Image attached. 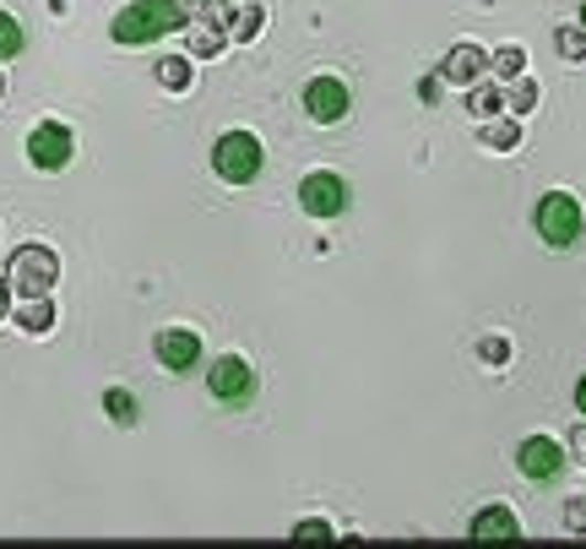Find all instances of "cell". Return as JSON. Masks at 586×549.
<instances>
[{"label": "cell", "instance_id": "17", "mask_svg": "<svg viewBox=\"0 0 586 549\" xmlns=\"http://www.w3.org/2000/svg\"><path fill=\"white\" fill-rule=\"evenodd\" d=\"M104 409H109V419H120V424H130V419H136V398H130V392H120V387H115V392H109V398H104Z\"/></svg>", "mask_w": 586, "mask_h": 549}, {"label": "cell", "instance_id": "2", "mask_svg": "<svg viewBox=\"0 0 586 549\" xmlns=\"http://www.w3.org/2000/svg\"><path fill=\"white\" fill-rule=\"evenodd\" d=\"M185 22L191 17H185L180 0H136V6H126L115 17V44H152L158 33H174Z\"/></svg>", "mask_w": 586, "mask_h": 549}, {"label": "cell", "instance_id": "14", "mask_svg": "<svg viewBox=\"0 0 586 549\" xmlns=\"http://www.w3.org/2000/svg\"><path fill=\"white\" fill-rule=\"evenodd\" d=\"M22 44H28V39H22V28H17V17H6V11H0V61H11V55H22Z\"/></svg>", "mask_w": 586, "mask_h": 549}, {"label": "cell", "instance_id": "15", "mask_svg": "<svg viewBox=\"0 0 586 549\" xmlns=\"http://www.w3.org/2000/svg\"><path fill=\"white\" fill-rule=\"evenodd\" d=\"M55 327V310L44 305V299H33L28 310H22V332H50Z\"/></svg>", "mask_w": 586, "mask_h": 549}, {"label": "cell", "instance_id": "20", "mask_svg": "<svg viewBox=\"0 0 586 549\" xmlns=\"http://www.w3.org/2000/svg\"><path fill=\"white\" fill-rule=\"evenodd\" d=\"M532 104H537V82H516V87H511V109H516V115H526Z\"/></svg>", "mask_w": 586, "mask_h": 549}, {"label": "cell", "instance_id": "10", "mask_svg": "<svg viewBox=\"0 0 586 549\" xmlns=\"http://www.w3.org/2000/svg\"><path fill=\"white\" fill-rule=\"evenodd\" d=\"M158 365L163 370H174V376H185L201 365V338L185 332V327H169V332H158Z\"/></svg>", "mask_w": 586, "mask_h": 549}, {"label": "cell", "instance_id": "7", "mask_svg": "<svg viewBox=\"0 0 586 549\" xmlns=\"http://www.w3.org/2000/svg\"><path fill=\"white\" fill-rule=\"evenodd\" d=\"M71 152H76V137H71V126L61 120H44V126H33V137H28V158H33V169H44V175H55L71 163Z\"/></svg>", "mask_w": 586, "mask_h": 549}, {"label": "cell", "instance_id": "19", "mask_svg": "<svg viewBox=\"0 0 586 549\" xmlns=\"http://www.w3.org/2000/svg\"><path fill=\"white\" fill-rule=\"evenodd\" d=\"M521 61H526V50H521V44H505V50L494 55V71H500V76H521Z\"/></svg>", "mask_w": 586, "mask_h": 549}, {"label": "cell", "instance_id": "16", "mask_svg": "<svg viewBox=\"0 0 586 549\" xmlns=\"http://www.w3.org/2000/svg\"><path fill=\"white\" fill-rule=\"evenodd\" d=\"M158 82H163V87H191V61H180V55L163 61V66H158Z\"/></svg>", "mask_w": 586, "mask_h": 549}, {"label": "cell", "instance_id": "26", "mask_svg": "<svg viewBox=\"0 0 586 549\" xmlns=\"http://www.w3.org/2000/svg\"><path fill=\"white\" fill-rule=\"evenodd\" d=\"M571 452H576V463H582V468H586V424H582V430H576V435H571Z\"/></svg>", "mask_w": 586, "mask_h": 549}, {"label": "cell", "instance_id": "27", "mask_svg": "<svg viewBox=\"0 0 586 549\" xmlns=\"http://www.w3.org/2000/svg\"><path fill=\"white\" fill-rule=\"evenodd\" d=\"M576 409H582V419H586V376L576 381Z\"/></svg>", "mask_w": 586, "mask_h": 549}, {"label": "cell", "instance_id": "29", "mask_svg": "<svg viewBox=\"0 0 586 549\" xmlns=\"http://www.w3.org/2000/svg\"><path fill=\"white\" fill-rule=\"evenodd\" d=\"M576 17H582V28H586V6H582V11H576Z\"/></svg>", "mask_w": 586, "mask_h": 549}, {"label": "cell", "instance_id": "5", "mask_svg": "<svg viewBox=\"0 0 586 549\" xmlns=\"http://www.w3.org/2000/svg\"><path fill=\"white\" fill-rule=\"evenodd\" d=\"M516 468H521V479L554 484L565 474V446H560L554 435H526L516 446Z\"/></svg>", "mask_w": 586, "mask_h": 549}, {"label": "cell", "instance_id": "1", "mask_svg": "<svg viewBox=\"0 0 586 549\" xmlns=\"http://www.w3.org/2000/svg\"><path fill=\"white\" fill-rule=\"evenodd\" d=\"M532 229H537V240H543L548 251H576L586 234V212L571 191H548V197L537 202V212H532Z\"/></svg>", "mask_w": 586, "mask_h": 549}, {"label": "cell", "instance_id": "21", "mask_svg": "<svg viewBox=\"0 0 586 549\" xmlns=\"http://www.w3.org/2000/svg\"><path fill=\"white\" fill-rule=\"evenodd\" d=\"M483 141H489L494 152H511V147H516V126H489V131H483Z\"/></svg>", "mask_w": 586, "mask_h": 549}, {"label": "cell", "instance_id": "24", "mask_svg": "<svg viewBox=\"0 0 586 549\" xmlns=\"http://www.w3.org/2000/svg\"><path fill=\"white\" fill-rule=\"evenodd\" d=\"M294 534H299L305 545H321V539H331V528H326V522H299Z\"/></svg>", "mask_w": 586, "mask_h": 549}, {"label": "cell", "instance_id": "4", "mask_svg": "<svg viewBox=\"0 0 586 549\" xmlns=\"http://www.w3.org/2000/svg\"><path fill=\"white\" fill-rule=\"evenodd\" d=\"M206 387H212L217 403H228V409H251V398H256V370H251L239 353H223V359L206 370Z\"/></svg>", "mask_w": 586, "mask_h": 549}, {"label": "cell", "instance_id": "13", "mask_svg": "<svg viewBox=\"0 0 586 549\" xmlns=\"http://www.w3.org/2000/svg\"><path fill=\"white\" fill-rule=\"evenodd\" d=\"M554 50H560L565 61H576V66H582V61H586V28H560V33H554Z\"/></svg>", "mask_w": 586, "mask_h": 549}, {"label": "cell", "instance_id": "22", "mask_svg": "<svg viewBox=\"0 0 586 549\" xmlns=\"http://www.w3.org/2000/svg\"><path fill=\"white\" fill-rule=\"evenodd\" d=\"M234 33H239V39H256V33H260V6H245V11H239Z\"/></svg>", "mask_w": 586, "mask_h": 549}, {"label": "cell", "instance_id": "8", "mask_svg": "<svg viewBox=\"0 0 586 549\" xmlns=\"http://www.w3.org/2000/svg\"><path fill=\"white\" fill-rule=\"evenodd\" d=\"M299 207H305L310 218H337V212H348V180H342V175H331V169L305 175V186H299Z\"/></svg>", "mask_w": 586, "mask_h": 549}, {"label": "cell", "instance_id": "9", "mask_svg": "<svg viewBox=\"0 0 586 549\" xmlns=\"http://www.w3.org/2000/svg\"><path fill=\"white\" fill-rule=\"evenodd\" d=\"M305 109H310L316 126H337V120L353 109V93H348V82H337V76H316V82L305 87Z\"/></svg>", "mask_w": 586, "mask_h": 549}, {"label": "cell", "instance_id": "6", "mask_svg": "<svg viewBox=\"0 0 586 549\" xmlns=\"http://www.w3.org/2000/svg\"><path fill=\"white\" fill-rule=\"evenodd\" d=\"M55 273H61V262L50 256V251H39V245H28V251H17L11 256V288H22L28 299H44L50 288H55Z\"/></svg>", "mask_w": 586, "mask_h": 549}, {"label": "cell", "instance_id": "30", "mask_svg": "<svg viewBox=\"0 0 586 549\" xmlns=\"http://www.w3.org/2000/svg\"><path fill=\"white\" fill-rule=\"evenodd\" d=\"M0 93H6V82H0Z\"/></svg>", "mask_w": 586, "mask_h": 549}, {"label": "cell", "instance_id": "23", "mask_svg": "<svg viewBox=\"0 0 586 549\" xmlns=\"http://www.w3.org/2000/svg\"><path fill=\"white\" fill-rule=\"evenodd\" d=\"M217 44H223L217 28H195V55H217Z\"/></svg>", "mask_w": 586, "mask_h": 549}, {"label": "cell", "instance_id": "28", "mask_svg": "<svg viewBox=\"0 0 586 549\" xmlns=\"http://www.w3.org/2000/svg\"><path fill=\"white\" fill-rule=\"evenodd\" d=\"M6 305H11V294H6V283H0V316H6Z\"/></svg>", "mask_w": 586, "mask_h": 549}, {"label": "cell", "instance_id": "11", "mask_svg": "<svg viewBox=\"0 0 586 549\" xmlns=\"http://www.w3.org/2000/svg\"><path fill=\"white\" fill-rule=\"evenodd\" d=\"M467 539H478V545H511V539H521L516 511H505V506H483V511L472 517Z\"/></svg>", "mask_w": 586, "mask_h": 549}, {"label": "cell", "instance_id": "18", "mask_svg": "<svg viewBox=\"0 0 586 549\" xmlns=\"http://www.w3.org/2000/svg\"><path fill=\"white\" fill-rule=\"evenodd\" d=\"M565 534H582L586 539V495H571V500H565Z\"/></svg>", "mask_w": 586, "mask_h": 549}, {"label": "cell", "instance_id": "25", "mask_svg": "<svg viewBox=\"0 0 586 549\" xmlns=\"http://www.w3.org/2000/svg\"><path fill=\"white\" fill-rule=\"evenodd\" d=\"M472 109H478V115H494V109H500V93L478 87V93H472Z\"/></svg>", "mask_w": 586, "mask_h": 549}, {"label": "cell", "instance_id": "12", "mask_svg": "<svg viewBox=\"0 0 586 549\" xmlns=\"http://www.w3.org/2000/svg\"><path fill=\"white\" fill-rule=\"evenodd\" d=\"M440 71H446V82H472V76L483 71V50H478V44H456Z\"/></svg>", "mask_w": 586, "mask_h": 549}, {"label": "cell", "instance_id": "3", "mask_svg": "<svg viewBox=\"0 0 586 549\" xmlns=\"http://www.w3.org/2000/svg\"><path fill=\"white\" fill-rule=\"evenodd\" d=\"M260 141L251 131H223L217 147H212V169H217V180H228V186H251L260 175Z\"/></svg>", "mask_w": 586, "mask_h": 549}]
</instances>
